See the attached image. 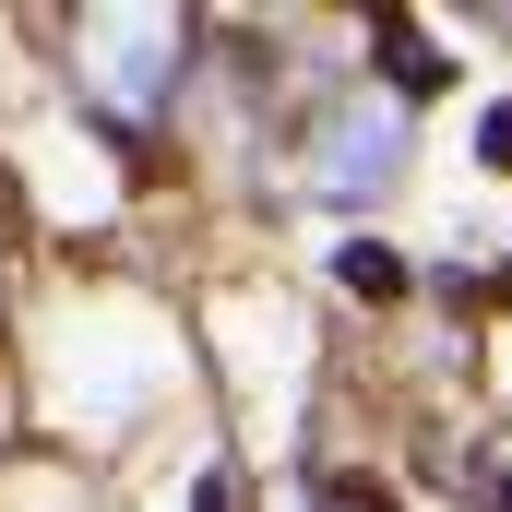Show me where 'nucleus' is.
Masks as SVG:
<instances>
[{"label":"nucleus","mask_w":512,"mask_h":512,"mask_svg":"<svg viewBox=\"0 0 512 512\" xmlns=\"http://www.w3.org/2000/svg\"><path fill=\"white\" fill-rule=\"evenodd\" d=\"M179 48H191V24H179V12H96V24H84V96H96L120 131H143L155 108H167Z\"/></svg>","instance_id":"obj_1"},{"label":"nucleus","mask_w":512,"mask_h":512,"mask_svg":"<svg viewBox=\"0 0 512 512\" xmlns=\"http://www.w3.org/2000/svg\"><path fill=\"white\" fill-rule=\"evenodd\" d=\"M393 167H405V96H382V84L334 96V120L310 131V191H334V203H370Z\"/></svg>","instance_id":"obj_2"},{"label":"nucleus","mask_w":512,"mask_h":512,"mask_svg":"<svg viewBox=\"0 0 512 512\" xmlns=\"http://www.w3.org/2000/svg\"><path fill=\"white\" fill-rule=\"evenodd\" d=\"M334 274H346V298H405V251L393 239H346Z\"/></svg>","instance_id":"obj_3"},{"label":"nucleus","mask_w":512,"mask_h":512,"mask_svg":"<svg viewBox=\"0 0 512 512\" xmlns=\"http://www.w3.org/2000/svg\"><path fill=\"white\" fill-rule=\"evenodd\" d=\"M382 60H393V96H429V84H453V72H441V48H429V36H417L405 12L382 24Z\"/></svg>","instance_id":"obj_4"},{"label":"nucleus","mask_w":512,"mask_h":512,"mask_svg":"<svg viewBox=\"0 0 512 512\" xmlns=\"http://www.w3.org/2000/svg\"><path fill=\"white\" fill-rule=\"evenodd\" d=\"M322 512H393V501L370 489V477H334V489H322Z\"/></svg>","instance_id":"obj_5"},{"label":"nucleus","mask_w":512,"mask_h":512,"mask_svg":"<svg viewBox=\"0 0 512 512\" xmlns=\"http://www.w3.org/2000/svg\"><path fill=\"white\" fill-rule=\"evenodd\" d=\"M477 155H489V167H512V108H489V120H477Z\"/></svg>","instance_id":"obj_6"},{"label":"nucleus","mask_w":512,"mask_h":512,"mask_svg":"<svg viewBox=\"0 0 512 512\" xmlns=\"http://www.w3.org/2000/svg\"><path fill=\"white\" fill-rule=\"evenodd\" d=\"M501 512H512V477H501Z\"/></svg>","instance_id":"obj_7"},{"label":"nucleus","mask_w":512,"mask_h":512,"mask_svg":"<svg viewBox=\"0 0 512 512\" xmlns=\"http://www.w3.org/2000/svg\"><path fill=\"white\" fill-rule=\"evenodd\" d=\"M0 215H12V203H0Z\"/></svg>","instance_id":"obj_8"}]
</instances>
